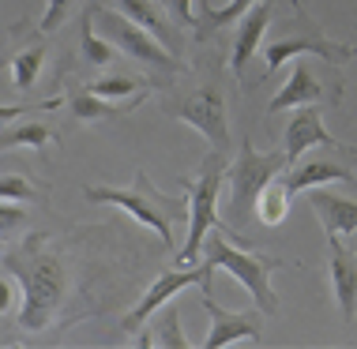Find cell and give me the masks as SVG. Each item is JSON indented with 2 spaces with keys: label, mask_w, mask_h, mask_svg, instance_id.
<instances>
[{
  "label": "cell",
  "mask_w": 357,
  "mask_h": 349,
  "mask_svg": "<svg viewBox=\"0 0 357 349\" xmlns=\"http://www.w3.org/2000/svg\"><path fill=\"white\" fill-rule=\"evenodd\" d=\"M271 15H275V0H256V4L237 19V38H234V53H229V68H234L237 79H245V68L256 56L259 38H264Z\"/></svg>",
  "instance_id": "cell-14"
},
{
  "label": "cell",
  "mask_w": 357,
  "mask_h": 349,
  "mask_svg": "<svg viewBox=\"0 0 357 349\" xmlns=\"http://www.w3.org/2000/svg\"><path fill=\"white\" fill-rule=\"evenodd\" d=\"M256 0H229L226 8H211L207 0H199V19H196V34L199 38H211L215 31H222V26H229V23H237L241 15L252 8Z\"/></svg>",
  "instance_id": "cell-20"
},
{
  "label": "cell",
  "mask_w": 357,
  "mask_h": 349,
  "mask_svg": "<svg viewBox=\"0 0 357 349\" xmlns=\"http://www.w3.org/2000/svg\"><path fill=\"white\" fill-rule=\"evenodd\" d=\"M139 98H132L128 105H117L109 98H98V94H91L86 86H75V91L68 94V109L79 124H98V121H117V116H124L128 109H136Z\"/></svg>",
  "instance_id": "cell-18"
},
{
  "label": "cell",
  "mask_w": 357,
  "mask_h": 349,
  "mask_svg": "<svg viewBox=\"0 0 357 349\" xmlns=\"http://www.w3.org/2000/svg\"><path fill=\"white\" fill-rule=\"evenodd\" d=\"M286 210H289V196H286V188L282 184H267L264 192H259V203H256V215L267 222V226H278V222L286 218Z\"/></svg>",
  "instance_id": "cell-25"
},
{
  "label": "cell",
  "mask_w": 357,
  "mask_h": 349,
  "mask_svg": "<svg viewBox=\"0 0 357 349\" xmlns=\"http://www.w3.org/2000/svg\"><path fill=\"white\" fill-rule=\"evenodd\" d=\"M327 102V105H342V75H339V64H327L320 56H297L294 72H289L286 86L271 98L267 113H282V109H294V105H308V102Z\"/></svg>",
  "instance_id": "cell-9"
},
{
  "label": "cell",
  "mask_w": 357,
  "mask_h": 349,
  "mask_svg": "<svg viewBox=\"0 0 357 349\" xmlns=\"http://www.w3.org/2000/svg\"><path fill=\"white\" fill-rule=\"evenodd\" d=\"M8 270L19 274L23 282V312H19V323L26 331H42L50 323L53 308L61 304L64 297V270H61V259L50 256V251L38 248V240H26L23 251H12L8 256Z\"/></svg>",
  "instance_id": "cell-2"
},
{
  "label": "cell",
  "mask_w": 357,
  "mask_h": 349,
  "mask_svg": "<svg viewBox=\"0 0 357 349\" xmlns=\"http://www.w3.org/2000/svg\"><path fill=\"white\" fill-rule=\"evenodd\" d=\"M139 346L147 349V346H166V349H188L192 342L185 338V331H181V312L177 308H166L162 304V316L154 319V323L147 327V331H143L139 327Z\"/></svg>",
  "instance_id": "cell-19"
},
{
  "label": "cell",
  "mask_w": 357,
  "mask_h": 349,
  "mask_svg": "<svg viewBox=\"0 0 357 349\" xmlns=\"http://www.w3.org/2000/svg\"><path fill=\"white\" fill-rule=\"evenodd\" d=\"M53 139V132L45 124H15V128H0V150L8 147H45Z\"/></svg>",
  "instance_id": "cell-23"
},
{
  "label": "cell",
  "mask_w": 357,
  "mask_h": 349,
  "mask_svg": "<svg viewBox=\"0 0 357 349\" xmlns=\"http://www.w3.org/2000/svg\"><path fill=\"white\" fill-rule=\"evenodd\" d=\"M0 199H34V184L19 173H4L0 177Z\"/></svg>",
  "instance_id": "cell-27"
},
{
  "label": "cell",
  "mask_w": 357,
  "mask_h": 349,
  "mask_svg": "<svg viewBox=\"0 0 357 349\" xmlns=\"http://www.w3.org/2000/svg\"><path fill=\"white\" fill-rule=\"evenodd\" d=\"M312 147L346 150L342 143L324 128V113H320V105L308 102V105H301V109L289 116V124H286V158H289V166H294V162L301 158L305 150H312Z\"/></svg>",
  "instance_id": "cell-13"
},
{
  "label": "cell",
  "mask_w": 357,
  "mask_h": 349,
  "mask_svg": "<svg viewBox=\"0 0 357 349\" xmlns=\"http://www.w3.org/2000/svg\"><path fill=\"white\" fill-rule=\"evenodd\" d=\"M308 203L320 215V226L327 237H342V233H357V199L335 196V192L308 188Z\"/></svg>",
  "instance_id": "cell-17"
},
{
  "label": "cell",
  "mask_w": 357,
  "mask_h": 349,
  "mask_svg": "<svg viewBox=\"0 0 357 349\" xmlns=\"http://www.w3.org/2000/svg\"><path fill=\"white\" fill-rule=\"evenodd\" d=\"M79 56H83V64H91V68H105V64H113V56H117V49H113L102 34H94L91 8H86L83 19H79Z\"/></svg>",
  "instance_id": "cell-21"
},
{
  "label": "cell",
  "mask_w": 357,
  "mask_h": 349,
  "mask_svg": "<svg viewBox=\"0 0 357 349\" xmlns=\"http://www.w3.org/2000/svg\"><path fill=\"white\" fill-rule=\"evenodd\" d=\"M86 199L91 203H109V207L128 210L136 222L151 226L158 233V240L166 248H173V222L188 218V203L181 196H162L151 184L147 173H136V180L128 188H109V184H91L86 188Z\"/></svg>",
  "instance_id": "cell-3"
},
{
  "label": "cell",
  "mask_w": 357,
  "mask_h": 349,
  "mask_svg": "<svg viewBox=\"0 0 357 349\" xmlns=\"http://www.w3.org/2000/svg\"><path fill=\"white\" fill-rule=\"evenodd\" d=\"M204 251H207V267L211 270H218V267L229 270V274H234L237 282L252 293L259 312H267V316L278 312V293H275V286H271V274L282 267V259L234 248V240H229V233H226L222 222L215 226V233H207V237H204Z\"/></svg>",
  "instance_id": "cell-4"
},
{
  "label": "cell",
  "mask_w": 357,
  "mask_h": 349,
  "mask_svg": "<svg viewBox=\"0 0 357 349\" xmlns=\"http://www.w3.org/2000/svg\"><path fill=\"white\" fill-rule=\"evenodd\" d=\"M72 4H75V0H45V15H42V23H38V31H42V34H53L56 26L68 19Z\"/></svg>",
  "instance_id": "cell-26"
},
{
  "label": "cell",
  "mask_w": 357,
  "mask_h": 349,
  "mask_svg": "<svg viewBox=\"0 0 357 349\" xmlns=\"http://www.w3.org/2000/svg\"><path fill=\"white\" fill-rule=\"evenodd\" d=\"M42 64H45V42H34V45H26V49H19L12 56V83H15V91H31L34 79H38V72H42Z\"/></svg>",
  "instance_id": "cell-22"
},
{
  "label": "cell",
  "mask_w": 357,
  "mask_h": 349,
  "mask_svg": "<svg viewBox=\"0 0 357 349\" xmlns=\"http://www.w3.org/2000/svg\"><path fill=\"white\" fill-rule=\"evenodd\" d=\"M222 177H226V154L222 150H211L199 166V177L196 180H185L188 188V237H185V248L177 251V263L188 267L196 263L199 248H204V237L218 226V188H222Z\"/></svg>",
  "instance_id": "cell-8"
},
{
  "label": "cell",
  "mask_w": 357,
  "mask_h": 349,
  "mask_svg": "<svg viewBox=\"0 0 357 349\" xmlns=\"http://www.w3.org/2000/svg\"><path fill=\"white\" fill-rule=\"evenodd\" d=\"M162 109L177 121L192 124L199 135H207V143L215 150H229V121H226V98H222L218 75H204V79L177 86L162 98Z\"/></svg>",
  "instance_id": "cell-5"
},
{
  "label": "cell",
  "mask_w": 357,
  "mask_h": 349,
  "mask_svg": "<svg viewBox=\"0 0 357 349\" xmlns=\"http://www.w3.org/2000/svg\"><path fill=\"white\" fill-rule=\"evenodd\" d=\"M294 26L286 23V31L271 38L264 49V61H267V72H278L289 56H320L327 64H346V61H357V45L350 42H335L327 38L320 26L312 23V15L301 8V0H294Z\"/></svg>",
  "instance_id": "cell-6"
},
{
  "label": "cell",
  "mask_w": 357,
  "mask_h": 349,
  "mask_svg": "<svg viewBox=\"0 0 357 349\" xmlns=\"http://www.w3.org/2000/svg\"><path fill=\"white\" fill-rule=\"evenodd\" d=\"M350 162H357V147L350 150H331V147H324V154L316 150L312 158H297V166L282 177V188H286V196L294 199L297 192H308V188H316V184H327V180H342V184H350V188H357V177H354V169H350Z\"/></svg>",
  "instance_id": "cell-10"
},
{
  "label": "cell",
  "mask_w": 357,
  "mask_h": 349,
  "mask_svg": "<svg viewBox=\"0 0 357 349\" xmlns=\"http://www.w3.org/2000/svg\"><path fill=\"white\" fill-rule=\"evenodd\" d=\"M211 274H215V270H211L207 263L204 267H188V270H169V274H162V278H154V286L147 289V293H143V300L136 308H132L128 316H124V331L128 334H136L143 323H147V319L158 312L162 304H169L173 297L181 293V289H188V286H199L207 293L211 289Z\"/></svg>",
  "instance_id": "cell-11"
},
{
  "label": "cell",
  "mask_w": 357,
  "mask_h": 349,
  "mask_svg": "<svg viewBox=\"0 0 357 349\" xmlns=\"http://www.w3.org/2000/svg\"><path fill=\"white\" fill-rule=\"evenodd\" d=\"M117 4H121V15H128L132 23H139L143 31H151L158 38L173 56H181V34H177V26L169 23L166 8H162L158 0H117Z\"/></svg>",
  "instance_id": "cell-16"
},
{
  "label": "cell",
  "mask_w": 357,
  "mask_h": 349,
  "mask_svg": "<svg viewBox=\"0 0 357 349\" xmlns=\"http://www.w3.org/2000/svg\"><path fill=\"white\" fill-rule=\"evenodd\" d=\"M289 166L286 150H271V154H259L252 147V139H241V154L234 158V166H226L229 173V207H226V229H229V240L252 248L245 237V229L256 222V203H259V192L271 184L278 173Z\"/></svg>",
  "instance_id": "cell-1"
},
{
  "label": "cell",
  "mask_w": 357,
  "mask_h": 349,
  "mask_svg": "<svg viewBox=\"0 0 357 349\" xmlns=\"http://www.w3.org/2000/svg\"><path fill=\"white\" fill-rule=\"evenodd\" d=\"M91 19H94L98 34L113 45V49H121L124 56L139 61L143 68H151V72L173 75V72H181V68H185L181 56H173L166 45L158 42V38H154L151 31H143L139 23H132L128 15L113 12V8H102V4H91Z\"/></svg>",
  "instance_id": "cell-7"
},
{
  "label": "cell",
  "mask_w": 357,
  "mask_h": 349,
  "mask_svg": "<svg viewBox=\"0 0 357 349\" xmlns=\"http://www.w3.org/2000/svg\"><path fill=\"white\" fill-rule=\"evenodd\" d=\"M86 91L98 94V98L117 102V98H132V94H143L147 86H143L136 75H105V79H94L91 86H86Z\"/></svg>",
  "instance_id": "cell-24"
},
{
  "label": "cell",
  "mask_w": 357,
  "mask_h": 349,
  "mask_svg": "<svg viewBox=\"0 0 357 349\" xmlns=\"http://www.w3.org/2000/svg\"><path fill=\"white\" fill-rule=\"evenodd\" d=\"M23 207H19L15 199H0V233H15L23 226Z\"/></svg>",
  "instance_id": "cell-29"
},
{
  "label": "cell",
  "mask_w": 357,
  "mask_h": 349,
  "mask_svg": "<svg viewBox=\"0 0 357 349\" xmlns=\"http://www.w3.org/2000/svg\"><path fill=\"white\" fill-rule=\"evenodd\" d=\"M166 12H173V19L185 26H196V15H192V0H158Z\"/></svg>",
  "instance_id": "cell-30"
},
{
  "label": "cell",
  "mask_w": 357,
  "mask_h": 349,
  "mask_svg": "<svg viewBox=\"0 0 357 349\" xmlns=\"http://www.w3.org/2000/svg\"><path fill=\"white\" fill-rule=\"evenodd\" d=\"M204 308L211 312V334L204 349H226L234 342H256L264 334V319H259V308L256 312H226L211 300V289L204 293Z\"/></svg>",
  "instance_id": "cell-12"
},
{
  "label": "cell",
  "mask_w": 357,
  "mask_h": 349,
  "mask_svg": "<svg viewBox=\"0 0 357 349\" xmlns=\"http://www.w3.org/2000/svg\"><path fill=\"white\" fill-rule=\"evenodd\" d=\"M61 105V98H45V102H23V105H0V124L15 121V116L23 113H38V109H56Z\"/></svg>",
  "instance_id": "cell-28"
},
{
  "label": "cell",
  "mask_w": 357,
  "mask_h": 349,
  "mask_svg": "<svg viewBox=\"0 0 357 349\" xmlns=\"http://www.w3.org/2000/svg\"><path fill=\"white\" fill-rule=\"evenodd\" d=\"M327 248H331V289L335 300H339V312L346 323L357 319V251H350L339 237H327Z\"/></svg>",
  "instance_id": "cell-15"
},
{
  "label": "cell",
  "mask_w": 357,
  "mask_h": 349,
  "mask_svg": "<svg viewBox=\"0 0 357 349\" xmlns=\"http://www.w3.org/2000/svg\"><path fill=\"white\" fill-rule=\"evenodd\" d=\"M12 300H15V286L8 282V278H0V316L12 308Z\"/></svg>",
  "instance_id": "cell-31"
}]
</instances>
